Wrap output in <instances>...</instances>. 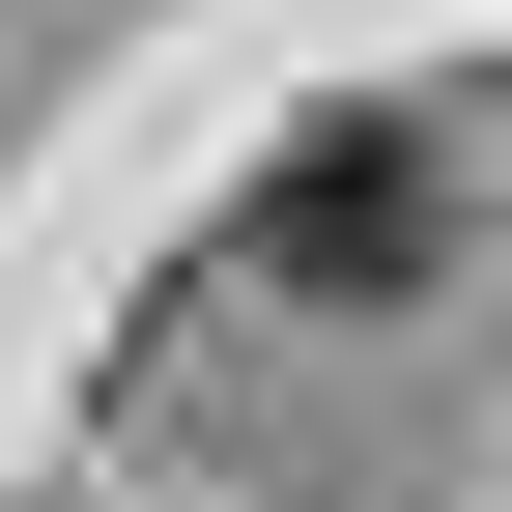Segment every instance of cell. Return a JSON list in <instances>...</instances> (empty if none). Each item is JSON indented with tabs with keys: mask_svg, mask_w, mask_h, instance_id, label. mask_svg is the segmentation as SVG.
<instances>
[{
	"mask_svg": "<svg viewBox=\"0 0 512 512\" xmlns=\"http://www.w3.org/2000/svg\"><path fill=\"white\" fill-rule=\"evenodd\" d=\"M427 256H456V143L427 114H285L256 200H228V285H285V313H399Z\"/></svg>",
	"mask_w": 512,
	"mask_h": 512,
	"instance_id": "1",
	"label": "cell"
}]
</instances>
